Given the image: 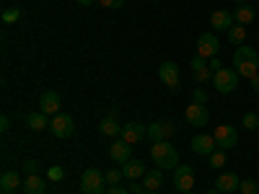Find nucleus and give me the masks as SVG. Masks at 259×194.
<instances>
[{"instance_id": "1", "label": "nucleus", "mask_w": 259, "mask_h": 194, "mask_svg": "<svg viewBox=\"0 0 259 194\" xmlns=\"http://www.w3.org/2000/svg\"><path fill=\"white\" fill-rule=\"evenodd\" d=\"M233 70L239 73L241 78L251 80L259 73V55H256V50H251L246 44L236 47V52H233Z\"/></svg>"}, {"instance_id": "2", "label": "nucleus", "mask_w": 259, "mask_h": 194, "mask_svg": "<svg viewBox=\"0 0 259 194\" xmlns=\"http://www.w3.org/2000/svg\"><path fill=\"white\" fill-rule=\"evenodd\" d=\"M150 158L161 171H174L179 166V150L174 142L161 140V142H153V148H150Z\"/></svg>"}, {"instance_id": "3", "label": "nucleus", "mask_w": 259, "mask_h": 194, "mask_svg": "<svg viewBox=\"0 0 259 194\" xmlns=\"http://www.w3.org/2000/svg\"><path fill=\"white\" fill-rule=\"evenodd\" d=\"M239 73H236L233 68H221V70H215L212 73V85H215V91L218 93H231V91H236L239 88Z\"/></svg>"}, {"instance_id": "4", "label": "nucleus", "mask_w": 259, "mask_h": 194, "mask_svg": "<svg viewBox=\"0 0 259 194\" xmlns=\"http://www.w3.org/2000/svg\"><path fill=\"white\" fill-rule=\"evenodd\" d=\"M80 189L83 194H106V176L99 168H85L80 176Z\"/></svg>"}, {"instance_id": "5", "label": "nucleus", "mask_w": 259, "mask_h": 194, "mask_svg": "<svg viewBox=\"0 0 259 194\" xmlns=\"http://www.w3.org/2000/svg\"><path fill=\"white\" fill-rule=\"evenodd\" d=\"M215 142H218V150H231L239 145V129L231 127V124H218L212 132Z\"/></svg>"}, {"instance_id": "6", "label": "nucleus", "mask_w": 259, "mask_h": 194, "mask_svg": "<svg viewBox=\"0 0 259 194\" xmlns=\"http://www.w3.org/2000/svg\"><path fill=\"white\" fill-rule=\"evenodd\" d=\"M50 129H52V135L65 140V137H73L75 135V122L70 114H55L50 119Z\"/></svg>"}, {"instance_id": "7", "label": "nucleus", "mask_w": 259, "mask_h": 194, "mask_svg": "<svg viewBox=\"0 0 259 194\" xmlns=\"http://www.w3.org/2000/svg\"><path fill=\"white\" fill-rule=\"evenodd\" d=\"M184 119H187V124L202 129V127L210 122V112H207V106H205V104H194V101H192L187 109H184Z\"/></svg>"}, {"instance_id": "8", "label": "nucleus", "mask_w": 259, "mask_h": 194, "mask_svg": "<svg viewBox=\"0 0 259 194\" xmlns=\"http://www.w3.org/2000/svg\"><path fill=\"white\" fill-rule=\"evenodd\" d=\"M174 186H177V191H192V186H194V171H192V166L182 163V166L174 168Z\"/></svg>"}, {"instance_id": "9", "label": "nucleus", "mask_w": 259, "mask_h": 194, "mask_svg": "<svg viewBox=\"0 0 259 194\" xmlns=\"http://www.w3.org/2000/svg\"><path fill=\"white\" fill-rule=\"evenodd\" d=\"M158 78L163 85H168V88H177L179 85V65L174 60H166L161 62V68H158Z\"/></svg>"}, {"instance_id": "10", "label": "nucleus", "mask_w": 259, "mask_h": 194, "mask_svg": "<svg viewBox=\"0 0 259 194\" xmlns=\"http://www.w3.org/2000/svg\"><path fill=\"white\" fill-rule=\"evenodd\" d=\"M221 52V39L215 36V34H202L200 39H197V55L200 57H215Z\"/></svg>"}, {"instance_id": "11", "label": "nucleus", "mask_w": 259, "mask_h": 194, "mask_svg": "<svg viewBox=\"0 0 259 194\" xmlns=\"http://www.w3.org/2000/svg\"><path fill=\"white\" fill-rule=\"evenodd\" d=\"M145 135H148V127L140 124V122H127V124H122V140L130 142V145H138Z\"/></svg>"}, {"instance_id": "12", "label": "nucleus", "mask_w": 259, "mask_h": 194, "mask_svg": "<svg viewBox=\"0 0 259 194\" xmlns=\"http://www.w3.org/2000/svg\"><path fill=\"white\" fill-rule=\"evenodd\" d=\"M189 68H192V75H194V80L197 83H207V80H212V70H210V62H207V57H192V62H189Z\"/></svg>"}, {"instance_id": "13", "label": "nucleus", "mask_w": 259, "mask_h": 194, "mask_svg": "<svg viewBox=\"0 0 259 194\" xmlns=\"http://www.w3.org/2000/svg\"><path fill=\"white\" fill-rule=\"evenodd\" d=\"M218 150V142H215L212 135H197V137H192V153H197V156H210Z\"/></svg>"}, {"instance_id": "14", "label": "nucleus", "mask_w": 259, "mask_h": 194, "mask_svg": "<svg viewBox=\"0 0 259 194\" xmlns=\"http://www.w3.org/2000/svg\"><path fill=\"white\" fill-rule=\"evenodd\" d=\"M39 112H45L47 117H55V114H60V96H57L55 91L41 93V99H39Z\"/></svg>"}, {"instance_id": "15", "label": "nucleus", "mask_w": 259, "mask_h": 194, "mask_svg": "<svg viewBox=\"0 0 259 194\" xmlns=\"http://www.w3.org/2000/svg\"><path fill=\"white\" fill-rule=\"evenodd\" d=\"M210 24H212L215 31H228V29L236 24V16L228 13V11H215V13L210 16Z\"/></svg>"}, {"instance_id": "16", "label": "nucleus", "mask_w": 259, "mask_h": 194, "mask_svg": "<svg viewBox=\"0 0 259 194\" xmlns=\"http://www.w3.org/2000/svg\"><path fill=\"white\" fill-rule=\"evenodd\" d=\"M109 156H112V161H117V163H127L130 158H133V145L124 142V140H117V142L109 148Z\"/></svg>"}, {"instance_id": "17", "label": "nucleus", "mask_w": 259, "mask_h": 194, "mask_svg": "<svg viewBox=\"0 0 259 194\" xmlns=\"http://www.w3.org/2000/svg\"><path fill=\"white\" fill-rule=\"evenodd\" d=\"M122 174H124V179H130V181H138V179L145 176V163L130 158L127 163H122Z\"/></svg>"}, {"instance_id": "18", "label": "nucleus", "mask_w": 259, "mask_h": 194, "mask_svg": "<svg viewBox=\"0 0 259 194\" xmlns=\"http://www.w3.org/2000/svg\"><path fill=\"white\" fill-rule=\"evenodd\" d=\"M239 184L241 179L236 174H221L218 179H215V189L223 191V194H231V191H239Z\"/></svg>"}, {"instance_id": "19", "label": "nucleus", "mask_w": 259, "mask_h": 194, "mask_svg": "<svg viewBox=\"0 0 259 194\" xmlns=\"http://www.w3.org/2000/svg\"><path fill=\"white\" fill-rule=\"evenodd\" d=\"M99 132H101L104 137H119V135H122V127H119V122H117L114 117H104V119L99 122Z\"/></svg>"}, {"instance_id": "20", "label": "nucleus", "mask_w": 259, "mask_h": 194, "mask_svg": "<svg viewBox=\"0 0 259 194\" xmlns=\"http://www.w3.org/2000/svg\"><path fill=\"white\" fill-rule=\"evenodd\" d=\"M45 189H47V181L41 176H36V174H29V179L24 181V191L26 194H45Z\"/></svg>"}, {"instance_id": "21", "label": "nucleus", "mask_w": 259, "mask_h": 194, "mask_svg": "<svg viewBox=\"0 0 259 194\" xmlns=\"http://www.w3.org/2000/svg\"><path fill=\"white\" fill-rule=\"evenodd\" d=\"M166 135H171V124H161V122H153L148 127V137L153 142H161L166 140Z\"/></svg>"}, {"instance_id": "22", "label": "nucleus", "mask_w": 259, "mask_h": 194, "mask_svg": "<svg viewBox=\"0 0 259 194\" xmlns=\"http://www.w3.org/2000/svg\"><path fill=\"white\" fill-rule=\"evenodd\" d=\"M26 124H29V129H34V132H41L45 127H50V119H47L45 112H34V114L26 117Z\"/></svg>"}, {"instance_id": "23", "label": "nucleus", "mask_w": 259, "mask_h": 194, "mask_svg": "<svg viewBox=\"0 0 259 194\" xmlns=\"http://www.w3.org/2000/svg\"><path fill=\"white\" fill-rule=\"evenodd\" d=\"M21 184L24 181H21V176L16 174V171H6V174L0 176V186H3V191H16Z\"/></svg>"}, {"instance_id": "24", "label": "nucleus", "mask_w": 259, "mask_h": 194, "mask_svg": "<svg viewBox=\"0 0 259 194\" xmlns=\"http://www.w3.org/2000/svg\"><path fill=\"white\" fill-rule=\"evenodd\" d=\"M226 34H228V41H231V44H236V47H241L244 41H246V26H241V24H233Z\"/></svg>"}, {"instance_id": "25", "label": "nucleus", "mask_w": 259, "mask_h": 194, "mask_svg": "<svg viewBox=\"0 0 259 194\" xmlns=\"http://www.w3.org/2000/svg\"><path fill=\"white\" fill-rule=\"evenodd\" d=\"M233 16H236V24H241V26H249L251 21L256 18V13H254V8L249 3L246 6H239V11H236Z\"/></svg>"}, {"instance_id": "26", "label": "nucleus", "mask_w": 259, "mask_h": 194, "mask_svg": "<svg viewBox=\"0 0 259 194\" xmlns=\"http://www.w3.org/2000/svg\"><path fill=\"white\" fill-rule=\"evenodd\" d=\"M161 184H163V179H161V168H158V171H150V174L143 176V186H145L148 191H158Z\"/></svg>"}, {"instance_id": "27", "label": "nucleus", "mask_w": 259, "mask_h": 194, "mask_svg": "<svg viewBox=\"0 0 259 194\" xmlns=\"http://www.w3.org/2000/svg\"><path fill=\"white\" fill-rule=\"evenodd\" d=\"M106 186H119V181L124 179V174H122V168H112V171H106Z\"/></svg>"}, {"instance_id": "28", "label": "nucleus", "mask_w": 259, "mask_h": 194, "mask_svg": "<svg viewBox=\"0 0 259 194\" xmlns=\"http://www.w3.org/2000/svg\"><path fill=\"white\" fill-rule=\"evenodd\" d=\"M207 158H210V168H223L226 166V150H215Z\"/></svg>"}, {"instance_id": "29", "label": "nucleus", "mask_w": 259, "mask_h": 194, "mask_svg": "<svg viewBox=\"0 0 259 194\" xmlns=\"http://www.w3.org/2000/svg\"><path fill=\"white\" fill-rule=\"evenodd\" d=\"M239 191H241V194H259V181L244 179V181L239 184Z\"/></svg>"}, {"instance_id": "30", "label": "nucleus", "mask_w": 259, "mask_h": 194, "mask_svg": "<svg viewBox=\"0 0 259 194\" xmlns=\"http://www.w3.org/2000/svg\"><path fill=\"white\" fill-rule=\"evenodd\" d=\"M244 127L246 129H259V114H254V112H249V114H244Z\"/></svg>"}, {"instance_id": "31", "label": "nucleus", "mask_w": 259, "mask_h": 194, "mask_svg": "<svg viewBox=\"0 0 259 194\" xmlns=\"http://www.w3.org/2000/svg\"><path fill=\"white\" fill-rule=\"evenodd\" d=\"M18 18H21V11H18V8H8V11L3 13V24H16Z\"/></svg>"}, {"instance_id": "32", "label": "nucleus", "mask_w": 259, "mask_h": 194, "mask_svg": "<svg viewBox=\"0 0 259 194\" xmlns=\"http://www.w3.org/2000/svg\"><path fill=\"white\" fill-rule=\"evenodd\" d=\"M207 99H210V96H207L205 88H194V91H192V101H194V104H207Z\"/></svg>"}, {"instance_id": "33", "label": "nucleus", "mask_w": 259, "mask_h": 194, "mask_svg": "<svg viewBox=\"0 0 259 194\" xmlns=\"http://www.w3.org/2000/svg\"><path fill=\"white\" fill-rule=\"evenodd\" d=\"M99 6L106 8V11H117V8L124 6V0H99Z\"/></svg>"}, {"instance_id": "34", "label": "nucleus", "mask_w": 259, "mask_h": 194, "mask_svg": "<svg viewBox=\"0 0 259 194\" xmlns=\"http://www.w3.org/2000/svg\"><path fill=\"white\" fill-rule=\"evenodd\" d=\"M62 176H65V171H62L60 166H52V168L47 171V179H50V181H62Z\"/></svg>"}, {"instance_id": "35", "label": "nucleus", "mask_w": 259, "mask_h": 194, "mask_svg": "<svg viewBox=\"0 0 259 194\" xmlns=\"http://www.w3.org/2000/svg\"><path fill=\"white\" fill-rule=\"evenodd\" d=\"M143 191H148L143 186V181H133V184H130V194H143Z\"/></svg>"}, {"instance_id": "36", "label": "nucleus", "mask_w": 259, "mask_h": 194, "mask_svg": "<svg viewBox=\"0 0 259 194\" xmlns=\"http://www.w3.org/2000/svg\"><path fill=\"white\" fill-rule=\"evenodd\" d=\"M106 194H130V189H122V186H106Z\"/></svg>"}, {"instance_id": "37", "label": "nucleus", "mask_w": 259, "mask_h": 194, "mask_svg": "<svg viewBox=\"0 0 259 194\" xmlns=\"http://www.w3.org/2000/svg\"><path fill=\"white\" fill-rule=\"evenodd\" d=\"M221 68H223V65H221V60H218V57H210V70L215 73V70H221Z\"/></svg>"}, {"instance_id": "38", "label": "nucleus", "mask_w": 259, "mask_h": 194, "mask_svg": "<svg viewBox=\"0 0 259 194\" xmlns=\"http://www.w3.org/2000/svg\"><path fill=\"white\" fill-rule=\"evenodd\" d=\"M251 88H254V93L259 96V73H256V75L251 78Z\"/></svg>"}, {"instance_id": "39", "label": "nucleus", "mask_w": 259, "mask_h": 194, "mask_svg": "<svg viewBox=\"0 0 259 194\" xmlns=\"http://www.w3.org/2000/svg\"><path fill=\"white\" fill-rule=\"evenodd\" d=\"M8 127H11V119H8V117H0V129H3V132H6Z\"/></svg>"}, {"instance_id": "40", "label": "nucleus", "mask_w": 259, "mask_h": 194, "mask_svg": "<svg viewBox=\"0 0 259 194\" xmlns=\"http://www.w3.org/2000/svg\"><path fill=\"white\" fill-rule=\"evenodd\" d=\"M26 171H29V174H36V163L34 161H26Z\"/></svg>"}, {"instance_id": "41", "label": "nucleus", "mask_w": 259, "mask_h": 194, "mask_svg": "<svg viewBox=\"0 0 259 194\" xmlns=\"http://www.w3.org/2000/svg\"><path fill=\"white\" fill-rule=\"evenodd\" d=\"M94 0H78V6H91Z\"/></svg>"}, {"instance_id": "42", "label": "nucleus", "mask_w": 259, "mask_h": 194, "mask_svg": "<svg viewBox=\"0 0 259 194\" xmlns=\"http://www.w3.org/2000/svg\"><path fill=\"white\" fill-rule=\"evenodd\" d=\"M236 3H239V6H246V3H249V0H236Z\"/></svg>"}, {"instance_id": "43", "label": "nucleus", "mask_w": 259, "mask_h": 194, "mask_svg": "<svg viewBox=\"0 0 259 194\" xmlns=\"http://www.w3.org/2000/svg\"><path fill=\"white\" fill-rule=\"evenodd\" d=\"M207 194H223V191H218V189H212V191H207Z\"/></svg>"}, {"instance_id": "44", "label": "nucleus", "mask_w": 259, "mask_h": 194, "mask_svg": "<svg viewBox=\"0 0 259 194\" xmlns=\"http://www.w3.org/2000/svg\"><path fill=\"white\" fill-rule=\"evenodd\" d=\"M179 194H194V191H179Z\"/></svg>"}, {"instance_id": "45", "label": "nucleus", "mask_w": 259, "mask_h": 194, "mask_svg": "<svg viewBox=\"0 0 259 194\" xmlns=\"http://www.w3.org/2000/svg\"><path fill=\"white\" fill-rule=\"evenodd\" d=\"M143 194H156V191H143Z\"/></svg>"}, {"instance_id": "46", "label": "nucleus", "mask_w": 259, "mask_h": 194, "mask_svg": "<svg viewBox=\"0 0 259 194\" xmlns=\"http://www.w3.org/2000/svg\"><path fill=\"white\" fill-rule=\"evenodd\" d=\"M3 194H16V191H3Z\"/></svg>"}, {"instance_id": "47", "label": "nucleus", "mask_w": 259, "mask_h": 194, "mask_svg": "<svg viewBox=\"0 0 259 194\" xmlns=\"http://www.w3.org/2000/svg\"><path fill=\"white\" fill-rule=\"evenodd\" d=\"M256 135H259V129H256Z\"/></svg>"}]
</instances>
